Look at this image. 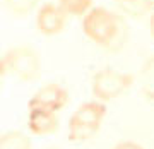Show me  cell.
Masks as SVG:
<instances>
[{"mask_svg":"<svg viewBox=\"0 0 154 149\" xmlns=\"http://www.w3.org/2000/svg\"><path fill=\"white\" fill-rule=\"evenodd\" d=\"M84 34L96 45L115 51L127 39V22L120 14L105 7H93L84 16Z\"/></svg>","mask_w":154,"mask_h":149,"instance_id":"6da1fadb","label":"cell"},{"mask_svg":"<svg viewBox=\"0 0 154 149\" xmlns=\"http://www.w3.org/2000/svg\"><path fill=\"white\" fill-rule=\"evenodd\" d=\"M2 76H14L22 82H31L39 77L41 60L39 55L29 46H16L2 55L0 62Z\"/></svg>","mask_w":154,"mask_h":149,"instance_id":"7a4b0ae2","label":"cell"},{"mask_svg":"<svg viewBox=\"0 0 154 149\" xmlns=\"http://www.w3.org/2000/svg\"><path fill=\"white\" fill-rule=\"evenodd\" d=\"M105 115L106 106L101 101H88L81 105L69 120V139L72 142H82L94 137Z\"/></svg>","mask_w":154,"mask_h":149,"instance_id":"3957f363","label":"cell"},{"mask_svg":"<svg viewBox=\"0 0 154 149\" xmlns=\"http://www.w3.org/2000/svg\"><path fill=\"white\" fill-rule=\"evenodd\" d=\"M132 82L134 76L125 74V72H118L111 67H105L94 74L91 89H93V94L96 99L110 101V99H115L125 93L132 86Z\"/></svg>","mask_w":154,"mask_h":149,"instance_id":"277c9868","label":"cell"},{"mask_svg":"<svg viewBox=\"0 0 154 149\" xmlns=\"http://www.w3.org/2000/svg\"><path fill=\"white\" fill-rule=\"evenodd\" d=\"M69 101V93L63 86L57 82L46 84L43 88H39L34 96L29 99V110H45V111H60Z\"/></svg>","mask_w":154,"mask_h":149,"instance_id":"5b68a950","label":"cell"},{"mask_svg":"<svg viewBox=\"0 0 154 149\" xmlns=\"http://www.w3.org/2000/svg\"><path fill=\"white\" fill-rule=\"evenodd\" d=\"M67 17H69V14L62 9L60 4L48 2V4L41 5V9L38 11L36 28L45 36H53V34H58L60 31H63L67 24Z\"/></svg>","mask_w":154,"mask_h":149,"instance_id":"8992f818","label":"cell"},{"mask_svg":"<svg viewBox=\"0 0 154 149\" xmlns=\"http://www.w3.org/2000/svg\"><path fill=\"white\" fill-rule=\"evenodd\" d=\"M28 125L34 135H50L58 130V116L53 111L29 110Z\"/></svg>","mask_w":154,"mask_h":149,"instance_id":"52a82bcc","label":"cell"},{"mask_svg":"<svg viewBox=\"0 0 154 149\" xmlns=\"http://www.w3.org/2000/svg\"><path fill=\"white\" fill-rule=\"evenodd\" d=\"M0 149H31V139L19 130L4 132L0 135Z\"/></svg>","mask_w":154,"mask_h":149,"instance_id":"ba28073f","label":"cell"},{"mask_svg":"<svg viewBox=\"0 0 154 149\" xmlns=\"http://www.w3.org/2000/svg\"><path fill=\"white\" fill-rule=\"evenodd\" d=\"M69 16H86L93 9V0H58Z\"/></svg>","mask_w":154,"mask_h":149,"instance_id":"9c48e42d","label":"cell"},{"mask_svg":"<svg viewBox=\"0 0 154 149\" xmlns=\"http://www.w3.org/2000/svg\"><path fill=\"white\" fill-rule=\"evenodd\" d=\"M140 86H142V93L149 99H154V57L144 65L140 74Z\"/></svg>","mask_w":154,"mask_h":149,"instance_id":"30bf717a","label":"cell"},{"mask_svg":"<svg viewBox=\"0 0 154 149\" xmlns=\"http://www.w3.org/2000/svg\"><path fill=\"white\" fill-rule=\"evenodd\" d=\"M7 11L16 16H28L34 7L38 5V0H2Z\"/></svg>","mask_w":154,"mask_h":149,"instance_id":"8fae6325","label":"cell"},{"mask_svg":"<svg viewBox=\"0 0 154 149\" xmlns=\"http://www.w3.org/2000/svg\"><path fill=\"white\" fill-rule=\"evenodd\" d=\"M113 149H144L142 146H139V144L135 142H130V141H125V142H120V144H116Z\"/></svg>","mask_w":154,"mask_h":149,"instance_id":"7c38bea8","label":"cell"},{"mask_svg":"<svg viewBox=\"0 0 154 149\" xmlns=\"http://www.w3.org/2000/svg\"><path fill=\"white\" fill-rule=\"evenodd\" d=\"M118 2H120L123 7H127V9H128L130 5H135L137 2H140V0H118Z\"/></svg>","mask_w":154,"mask_h":149,"instance_id":"4fadbf2b","label":"cell"},{"mask_svg":"<svg viewBox=\"0 0 154 149\" xmlns=\"http://www.w3.org/2000/svg\"><path fill=\"white\" fill-rule=\"evenodd\" d=\"M149 28H151V34H152V38H154V14L151 16V21H149Z\"/></svg>","mask_w":154,"mask_h":149,"instance_id":"5bb4252c","label":"cell"}]
</instances>
